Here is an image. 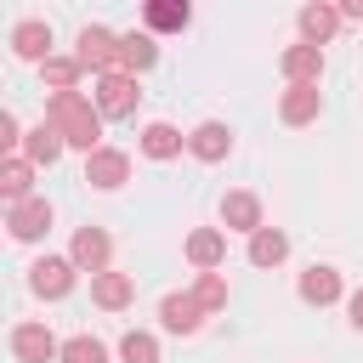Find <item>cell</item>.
<instances>
[{
  "instance_id": "obj_3",
  "label": "cell",
  "mask_w": 363,
  "mask_h": 363,
  "mask_svg": "<svg viewBox=\"0 0 363 363\" xmlns=\"http://www.w3.org/2000/svg\"><path fill=\"white\" fill-rule=\"evenodd\" d=\"M136 102H142L136 74H102V79H96V108H102V119H130Z\"/></svg>"
},
{
  "instance_id": "obj_26",
  "label": "cell",
  "mask_w": 363,
  "mask_h": 363,
  "mask_svg": "<svg viewBox=\"0 0 363 363\" xmlns=\"http://www.w3.org/2000/svg\"><path fill=\"white\" fill-rule=\"evenodd\" d=\"M193 301H199L204 312H221V306H227V278H221V272H199Z\"/></svg>"
},
{
  "instance_id": "obj_11",
  "label": "cell",
  "mask_w": 363,
  "mask_h": 363,
  "mask_svg": "<svg viewBox=\"0 0 363 363\" xmlns=\"http://www.w3.org/2000/svg\"><path fill=\"white\" fill-rule=\"evenodd\" d=\"M278 68H284V79L289 85H318L323 79V45H289L284 57H278Z\"/></svg>"
},
{
  "instance_id": "obj_31",
  "label": "cell",
  "mask_w": 363,
  "mask_h": 363,
  "mask_svg": "<svg viewBox=\"0 0 363 363\" xmlns=\"http://www.w3.org/2000/svg\"><path fill=\"white\" fill-rule=\"evenodd\" d=\"M340 23H363V0H346L340 6Z\"/></svg>"
},
{
  "instance_id": "obj_20",
  "label": "cell",
  "mask_w": 363,
  "mask_h": 363,
  "mask_svg": "<svg viewBox=\"0 0 363 363\" xmlns=\"http://www.w3.org/2000/svg\"><path fill=\"white\" fill-rule=\"evenodd\" d=\"M23 147H28V164H57L68 142H62V130H57V125L45 119V125H34V130L23 136Z\"/></svg>"
},
{
  "instance_id": "obj_12",
  "label": "cell",
  "mask_w": 363,
  "mask_h": 363,
  "mask_svg": "<svg viewBox=\"0 0 363 363\" xmlns=\"http://www.w3.org/2000/svg\"><path fill=\"white\" fill-rule=\"evenodd\" d=\"M153 62H159V40H153L147 28L119 34V74H147Z\"/></svg>"
},
{
  "instance_id": "obj_17",
  "label": "cell",
  "mask_w": 363,
  "mask_h": 363,
  "mask_svg": "<svg viewBox=\"0 0 363 363\" xmlns=\"http://www.w3.org/2000/svg\"><path fill=\"white\" fill-rule=\"evenodd\" d=\"M142 23H147V34H176V28L193 23V6L187 0H147L142 6Z\"/></svg>"
},
{
  "instance_id": "obj_23",
  "label": "cell",
  "mask_w": 363,
  "mask_h": 363,
  "mask_svg": "<svg viewBox=\"0 0 363 363\" xmlns=\"http://www.w3.org/2000/svg\"><path fill=\"white\" fill-rule=\"evenodd\" d=\"M28 187H34V164H28V159H17V153H11V159H6V164H0V193H6V199H11V204H23V199H34V193H28Z\"/></svg>"
},
{
  "instance_id": "obj_16",
  "label": "cell",
  "mask_w": 363,
  "mask_h": 363,
  "mask_svg": "<svg viewBox=\"0 0 363 363\" xmlns=\"http://www.w3.org/2000/svg\"><path fill=\"white\" fill-rule=\"evenodd\" d=\"M159 323H164L170 335H193V329L204 323V306L193 301V289H187V295H164V301H159Z\"/></svg>"
},
{
  "instance_id": "obj_7",
  "label": "cell",
  "mask_w": 363,
  "mask_h": 363,
  "mask_svg": "<svg viewBox=\"0 0 363 363\" xmlns=\"http://www.w3.org/2000/svg\"><path fill=\"white\" fill-rule=\"evenodd\" d=\"M6 227H11V238L17 244H34V238H45L51 233V199H23V204H11L6 210Z\"/></svg>"
},
{
  "instance_id": "obj_9",
  "label": "cell",
  "mask_w": 363,
  "mask_h": 363,
  "mask_svg": "<svg viewBox=\"0 0 363 363\" xmlns=\"http://www.w3.org/2000/svg\"><path fill=\"white\" fill-rule=\"evenodd\" d=\"M187 153H193V159H204V164H221V159L233 153V130H227L221 119H204V125H193V130H187Z\"/></svg>"
},
{
  "instance_id": "obj_22",
  "label": "cell",
  "mask_w": 363,
  "mask_h": 363,
  "mask_svg": "<svg viewBox=\"0 0 363 363\" xmlns=\"http://www.w3.org/2000/svg\"><path fill=\"white\" fill-rule=\"evenodd\" d=\"M182 147H187V136H182L176 125H164V119H153V125L142 130V153H147V159H176Z\"/></svg>"
},
{
  "instance_id": "obj_10",
  "label": "cell",
  "mask_w": 363,
  "mask_h": 363,
  "mask_svg": "<svg viewBox=\"0 0 363 363\" xmlns=\"http://www.w3.org/2000/svg\"><path fill=\"white\" fill-rule=\"evenodd\" d=\"M11 51L23 57V62H51V23H40V17H23L17 28H11Z\"/></svg>"
},
{
  "instance_id": "obj_29",
  "label": "cell",
  "mask_w": 363,
  "mask_h": 363,
  "mask_svg": "<svg viewBox=\"0 0 363 363\" xmlns=\"http://www.w3.org/2000/svg\"><path fill=\"white\" fill-rule=\"evenodd\" d=\"M17 142H23V130H17V113H0V147L11 153Z\"/></svg>"
},
{
  "instance_id": "obj_28",
  "label": "cell",
  "mask_w": 363,
  "mask_h": 363,
  "mask_svg": "<svg viewBox=\"0 0 363 363\" xmlns=\"http://www.w3.org/2000/svg\"><path fill=\"white\" fill-rule=\"evenodd\" d=\"M62 363H108V346L96 335H74V340H62Z\"/></svg>"
},
{
  "instance_id": "obj_19",
  "label": "cell",
  "mask_w": 363,
  "mask_h": 363,
  "mask_svg": "<svg viewBox=\"0 0 363 363\" xmlns=\"http://www.w3.org/2000/svg\"><path fill=\"white\" fill-rule=\"evenodd\" d=\"M301 301H306V306L340 301V272H335V267H306V272H301Z\"/></svg>"
},
{
  "instance_id": "obj_4",
  "label": "cell",
  "mask_w": 363,
  "mask_h": 363,
  "mask_svg": "<svg viewBox=\"0 0 363 363\" xmlns=\"http://www.w3.org/2000/svg\"><path fill=\"white\" fill-rule=\"evenodd\" d=\"M68 261H74L79 272L102 278V272H108V261H113V238H108L102 227H79V233H74V244H68Z\"/></svg>"
},
{
  "instance_id": "obj_30",
  "label": "cell",
  "mask_w": 363,
  "mask_h": 363,
  "mask_svg": "<svg viewBox=\"0 0 363 363\" xmlns=\"http://www.w3.org/2000/svg\"><path fill=\"white\" fill-rule=\"evenodd\" d=\"M346 312H352V329L363 335V289H352V301H346Z\"/></svg>"
},
{
  "instance_id": "obj_21",
  "label": "cell",
  "mask_w": 363,
  "mask_h": 363,
  "mask_svg": "<svg viewBox=\"0 0 363 363\" xmlns=\"http://www.w3.org/2000/svg\"><path fill=\"white\" fill-rule=\"evenodd\" d=\"M335 28H340V6H301V40L306 45H323Z\"/></svg>"
},
{
  "instance_id": "obj_27",
  "label": "cell",
  "mask_w": 363,
  "mask_h": 363,
  "mask_svg": "<svg viewBox=\"0 0 363 363\" xmlns=\"http://www.w3.org/2000/svg\"><path fill=\"white\" fill-rule=\"evenodd\" d=\"M119 357H125V363H159V340H153L147 329H130V335L119 340Z\"/></svg>"
},
{
  "instance_id": "obj_14",
  "label": "cell",
  "mask_w": 363,
  "mask_h": 363,
  "mask_svg": "<svg viewBox=\"0 0 363 363\" xmlns=\"http://www.w3.org/2000/svg\"><path fill=\"white\" fill-rule=\"evenodd\" d=\"M318 108H323V91H318V85H289V91L278 96V119H284V125H312Z\"/></svg>"
},
{
  "instance_id": "obj_8",
  "label": "cell",
  "mask_w": 363,
  "mask_h": 363,
  "mask_svg": "<svg viewBox=\"0 0 363 363\" xmlns=\"http://www.w3.org/2000/svg\"><path fill=\"white\" fill-rule=\"evenodd\" d=\"M85 182H91L96 193L125 187V182H130V153H119V147H96V153L85 159Z\"/></svg>"
},
{
  "instance_id": "obj_25",
  "label": "cell",
  "mask_w": 363,
  "mask_h": 363,
  "mask_svg": "<svg viewBox=\"0 0 363 363\" xmlns=\"http://www.w3.org/2000/svg\"><path fill=\"white\" fill-rule=\"evenodd\" d=\"M40 74H45V85H51V96H62V91H79V74H85V68H79V57H51Z\"/></svg>"
},
{
  "instance_id": "obj_1",
  "label": "cell",
  "mask_w": 363,
  "mask_h": 363,
  "mask_svg": "<svg viewBox=\"0 0 363 363\" xmlns=\"http://www.w3.org/2000/svg\"><path fill=\"white\" fill-rule=\"evenodd\" d=\"M45 119H51V125L62 130V142H68V147H79L85 159L102 147V108H96V102H85L79 91L51 96V102H45Z\"/></svg>"
},
{
  "instance_id": "obj_18",
  "label": "cell",
  "mask_w": 363,
  "mask_h": 363,
  "mask_svg": "<svg viewBox=\"0 0 363 363\" xmlns=\"http://www.w3.org/2000/svg\"><path fill=\"white\" fill-rule=\"evenodd\" d=\"M130 295H136V278L130 272H102V278H91V301L102 306V312H119V306H130Z\"/></svg>"
},
{
  "instance_id": "obj_6",
  "label": "cell",
  "mask_w": 363,
  "mask_h": 363,
  "mask_svg": "<svg viewBox=\"0 0 363 363\" xmlns=\"http://www.w3.org/2000/svg\"><path fill=\"white\" fill-rule=\"evenodd\" d=\"M11 352H17V363H62V340L45 323H17L11 329Z\"/></svg>"
},
{
  "instance_id": "obj_15",
  "label": "cell",
  "mask_w": 363,
  "mask_h": 363,
  "mask_svg": "<svg viewBox=\"0 0 363 363\" xmlns=\"http://www.w3.org/2000/svg\"><path fill=\"white\" fill-rule=\"evenodd\" d=\"M221 227L255 238V233H261V199H255V193H227V199H221Z\"/></svg>"
},
{
  "instance_id": "obj_13",
  "label": "cell",
  "mask_w": 363,
  "mask_h": 363,
  "mask_svg": "<svg viewBox=\"0 0 363 363\" xmlns=\"http://www.w3.org/2000/svg\"><path fill=\"white\" fill-rule=\"evenodd\" d=\"M187 261H193L199 272H216V267L227 261V233H221V227H193V233H187Z\"/></svg>"
},
{
  "instance_id": "obj_2",
  "label": "cell",
  "mask_w": 363,
  "mask_h": 363,
  "mask_svg": "<svg viewBox=\"0 0 363 363\" xmlns=\"http://www.w3.org/2000/svg\"><path fill=\"white\" fill-rule=\"evenodd\" d=\"M74 57H79V68H91L96 79H102V74H119V34H113V28H102V23H85V28H79V51H74Z\"/></svg>"
},
{
  "instance_id": "obj_24",
  "label": "cell",
  "mask_w": 363,
  "mask_h": 363,
  "mask_svg": "<svg viewBox=\"0 0 363 363\" xmlns=\"http://www.w3.org/2000/svg\"><path fill=\"white\" fill-rule=\"evenodd\" d=\"M284 255H289V233H284V227H261V233L250 238V261H255V267H278Z\"/></svg>"
},
{
  "instance_id": "obj_5",
  "label": "cell",
  "mask_w": 363,
  "mask_h": 363,
  "mask_svg": "<svg viewBox=\"0 0 363 363\" xmlns=\"http://www.w3.org/2000/svg\"><path fill=\"white\" fill-rule=\"evenodd\" d=\"M74 272H79V267H74L68 255H40V261L28 267V289L45 295V301H62V295L74 289Z\"/></svg>"
}]
</instances>
